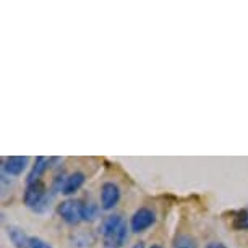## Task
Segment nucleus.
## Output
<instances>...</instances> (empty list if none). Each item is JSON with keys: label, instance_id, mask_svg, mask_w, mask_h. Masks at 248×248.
<instances>
[{"label": "nucleus", "instance_id": "f257e3e1", "mask_svg": "<svg viewBox=\"0 0 248 248\" xmlns=\"http://www.w3.org/2000/svg\"><path fill=\"white\" fill-rule=\"evenodd\" d=\"M57 214L70 226L83 221V203L78 200H65L57 206Z\"/></svg>", "mask_w": 248, "mask_h": 248}, {"label": "nucleus", "instance_id": "f03ea898", "mask_svg": "<svg viewBox=\"0 0 248 248\" xmlns=\"http://www.w3.org/2000/svg\"><path fill=\"white\" fill-rule=\"evenodd\" d=\"M154 222H156V213L149 208H140L130 219V229L135 233H141L148 231Z\"/></svg>", "mask_w": 248, "mask_h": 248}, {"label": "nucleus", "instance_id": "7ed1b4c3", "mask_svg": "<svg viewBox=\"0 0 248 248\" xmlns=\"http://www.w3.org/2000/svg\"><path fill=\"white\" fill-rule=\"evenodd\" d=\"M120 201V188L114 182H106L101 186V209L112 211Z\"/></svg>", "mask_w": 248, "mask_h": 248}, {"label": "nucleus", "instance_id": "20e7f679", "mask_svg": "<svg viewBox=\"0 0 248 248\" xmlns=\"http://www.w3.org/2000/svg\"><path fill=\"white\" fill-rule=\"evenodd\" d=\"M128 240V226L127 222H122L115 231L102 235V247L104 248H122Z\"/></svg>", "mask_w": 248, "mask_h": 248}, {"label": "nucleus", "instance_id": "39448f33", "mask_svg": "<svg viewBox=\"0 0 248 248\" xmlns=\"http://www.w3.org/2000/svg\"><path fill=\"white\" fill-rule=\"evenodd\" d=\"M47 195L46 193V186L43 182H36V184H31V185H26V190H25V195H23V201L28 208L34 209L41 201L44 200V196Z\"/></svg>", "mask_w": 248, "mask_h": 248}, {"label": "nucleus", "instance_id": "423d86ee", "mask_svg": "<svg viewBox=\"0 0 248 248\" xmlns=\"http://www.w3.org/2000/svg\"><path fill=\"white\" fill-rule=\"evenodd\" d=\"M28 162L30 159L26 156H10L5 159L3 162V167H2V174H5L8 177H20L23 172L26 170L28 167Z\"/></svg>", "mask_w": 248, "mask_h": 248}, {"label": "nucleus", "instance_id": "0eeeda50", "mask_svg": "<svg viewBox=\"0 0 248 248\" xmlns=\"http://www.w3.org/2000/svg\"><path fill=\"white\" fill-rule=\"evenodd\" d=\"M50 162H52V159H50V157H46V156L36 157V161H34V164H32L30 174H28V177H26V185H31V184L39 182L41 175H43L44 172L49 169Z\"/></svg>", "mask_w": 248, "mask_h": 248}, {"label": "nucleus", "instance_id": "6e6552de", "mask_svg": "<svg viewBox=\"0 0 248 248\" xmlns=\"http://www.w3.org/2000/svg\"><path fill=\"white\" fill-rule=\"evenodd\" d=\"M7 235L10 238L15 248H30L31 237L26 235V232L18 226H8L7 227Z\"/></svg>", "mask_w": 248, "mask_h": 248}, {"label": "nucleus", "instance_id": "1a4fd4ad", "mask_svg": "<svg viewBox=\"0 0 248 248\" xmlns=\"http://www.w3.org/2000/svg\"><path fill=\"white\" fill-rule=\"evenodd\" d=\"M85 182H86V175L83 174V172H73L72 175H67V180H65L62 193L67 195V196L77 193V191L85 185Z\"/></svg>", "mask_w": 248, "mask_h": 248}, {"label": "nucleus", "instance_id": "9d476101", "mask_svg": "<svg viewBox=\"0 0 248 248\" xmlns=\"http://www.w3.org/2000/svg\"><path fill=\"white\" fill-rule=\"evenodd\" d=\"M101 208L93 201H88V203L83 204V221L85 222H93L99 217Z\"/></svg>", "mask_w": 248, "mask_h": 248}, {"label": "nucleus", "instance_id": "9b49d317", "mask_svg": "<svg viewBox=\"0 0 248 248\" xmlns=\"http://www.w3.org/2000/svg\"><path fill=\"white\" fill-rule=\"evenodd\" d=\"M235 216L237 217H233V221H232V227L237 229V231H243V229H248V211H247V209L237 211Z\"/></svg>", "mask_w": 248, "mask_h": 248}, {"label": "nucleus", "instance_id": "f8f14e48", "mask_svg": "<svg viewBox=\"0 0 248 248\" xmlns=\"http://www.w3.org/2000/svg\"><path fill=\"white\" fill-rule=\"evenodd\" d=\"M54 196H55L54 193L46 195V196H44V200L41 201V203L37 204L36 208L32 209V211H34V213H41V214H43V213H47V211H49V208H50V201L54 200Z\"/></svg>", "mask_w": 248, "mask_h": 248}, {"label": "nucleus", "instance_id": "ddd939ff", "mask_svg": "<svg viewBox=\"0 0 248 248\" xmlns=\"http://www.w3.org/2000/svg\"><path fill=\"white\" fill-rule=\"evenodd\" d=\"M30 248H52V247H50L47 242H44L43 238H39V237H31V240H30Z\"/></svg>", "mask_w": 248, "mask_h": 248}, {"label": "nucleus", "instance_id": "4468645a", "mask_svg": "<svg viewBox=\"0 0 248 248\" xmlns=\"http://www.w3.org/2000/svg\"><path fill=\"white\" fill-rule=\"evenodd\" d=\"M175 248H195L193 245V240H191L190 237H180L179 240L175 243Z\"/></svg>", "mask_w": 248, "mask_h": 248}, {"label": "nucleus", "instance_id": "2eb2a0df", "mask_svg": "<svg viewBox=\"0 0 248 248\" xmlns=\"http://www.w3.org/2000/svg\"><path fill=\"white\" fill-rule=\"evenodd\" d=\"M206 248H227V247L224 245V243H221V242H211Z\"/></svg>", "mask_w": 248, "mask_h": 248}, {"label": "nucleus", "instance_id": "dca6fc26", "mask_svg": "<svg viewBox=\"0 0 248 248\" xmlns=\"http://www.w3.org/2000/svg\"><path fill=\"white\" fill-rule=\"evenodd\" d=\"M132 248H144V242H137Z\"/></svg>", "mask_w": 248, "mask_h": 248}, {"label": "nucleus", "instance_id": "f3484780", "mask_svg": "<svg viewBox=\"0 0 248 248\" xmlns=\"http://www.w3.org/2000/svg\"><path fill=\"white\" fill-rule=\"evenodd\" d=\"M149 248H164V247H162V245H151Z\"/></svg>", "mask_w": 248, "mask_h": 248}]
</instances>
